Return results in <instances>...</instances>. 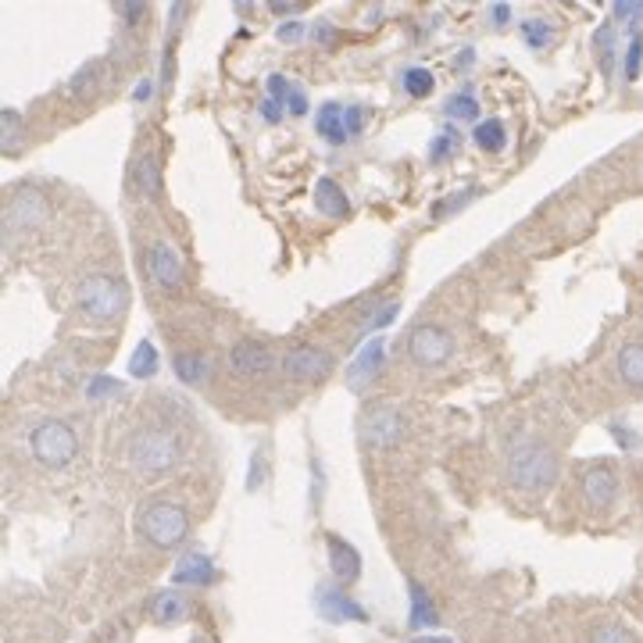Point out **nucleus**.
<instances>
[{
  "label": "nucleus",
  "mask_w": 643,
  "mask_h": 643,
  "mask_svg": "<svg viewBox=\"0 0 643 643\" xmlns=\"http://www.w3.org/2000/svg\"><path fill=\"white\" fill-rule=\"evenodd\" d=\"M315 204H318V211L329 215V218H343L347 211H351V201H347V193L336 186V179H318Z\"/></svg>",
  "instance_id": "obj_16"
},
{
  "label": "nucleus",
  "mask_w": 643,
  "mask_h": 643,
  "mask_svg": "<svg viewBox=\"0 0 643 643\" xmlns=\"http://www.w3.org/2000/svg\"><path fill=\"white\" fill-rule=\"evenodd\" d=\"M76 304L90 326H115L129 308V286L108 272H93L79 283Z\"/></svg>",
  "instance_id": "obj_3"
},
{
  "label": "nucleus",
  "mask_w": 643,
  "mask_h": 643,
  "mask_svg": "<svg viewBox=\"0 0 643 643\" xmlns=\"http://www.w3.org/2000/svg\"><path fill=\"white\" fill-rule=\"evenodd\" d=\"M286 108H290V115H304L308 111V97L301 93V86H293L290 97H286Z\"/></svg>",
  "instance_id": "obj_33"
},
{
  "label": "nucleus",
  "mask_w": 643,
  "mask_h": 643,
  "mask_svg": "<svg viewBox=\"0 0 643 643\" xmlns=\"http://www.w3.org/2000/svg\"><path fill=\"white\" fill-rule=\"evenodd\" d=\"M615 372L629 390H643V343H626V347L618 351Z\"/></svg>",
  "instance_id": "obj_15"
},
{
  "label": "nucleus",
  "mask_w": 643,
  "mask_h": 643,
  "mask_svg": "<svg viewBox=\"0 0 643 643\" xmlns=\"http://www.w3.org/2000/svg\"><path fill=\"white\" fill-rule=\"evenodd\" d=\"M172 368H176V376L190 386L204 383V379L211 376V361L204 358V354H176V358H172Z\"/></svg>",
  "instance_id": "obj_20"
},
{
  "label": "nucleus",
  "mask_w": 643,
  "mask_h": 643,
  "mask_svg": "<svg viewBox=\"0 0 643 643\" xmlns=\"http://www.w3.org/2000/svg\"><path fill=\"white\" fill-rule=\"evenodd\" d=\"M526 40L533 43V47H543V43L551 40V29H547V22H526Z\"/></svg>",
  "instance_id": "obj_31"
},
{
  "label": "nucleus",
  "mask_w": 643,
  "mask_h": 643,
  "mask_svg": "<svg viewBox=\"0 0 643 643\" xmlns=\"http://www.w3.org/2000/svg\"><path fill=\"white\" fill-rule=\"evenodd\" d=\"M211 579V561L204 554H186L176 568V583H208Z\"/></svg>",
  "instance_id": "obj_21"
},
{
  "label": "nucleus",
  "mask_w": 643,
  "mask_h": 643,
  "mask_svg": "<svg viewBox=\"0 0 643 643\" xmlns=\"http://www.w3.org/2000/svg\"><path fill=\"white\" fill-rule=\"evenodd\" d=\"M454 143H458V136H454V133H443L440 140L433 143V151H429V158H433V161H447V158L454 154Z\"/></svg>",
  "instance_id": "obj_30"
},
{
  "label": "nucleus",
  "mask_w": 643,
  "mask_h": 643,
  "mask_svg": "<svg viewBox=\"0 0 643 643\" xmlns=\"http://www.w3.org/2000/svg\"><path fill=\"white\" fill-rule=\"evenodd\" d=\"M147 268H151V279L161 286V290H168V293L183 290V283H186V261H183V254H179L168 240H154L151 243V251H147Z\"/></svg>",
  "instance_id": "obj_10"
},
{
  "label": "nucleus",
  "mask_w": 643,
  "mask_h": 643,
  "mask_svg": "<svg viewBox=\"0 0 643 643\" xmlns=\"http://www.w3.org/2000/svg\"><path fill=\"white\" fill-rule=\"evenodd\" d=\"M433 622H436L433 601L426 597L422 586L411 583V626H433Z\"/></svg>",
  "instance_id": "obj_24"
},
{
  "label": "nucleus",
  "mask_w": 643,
  "mask_h": 643,
  "mask_svg": "<svg viewBox=\"0 0 643 643\" xmlns=\"http://www.w3.org/2000/svg\"><path fill=\"white\" fill-rule=\"evenodd\" d=\"M143 368H147V372H154V368H158V351H154L151 343H140V351L133 354V365H129V372H133V376H143Z\"/></svg>",
  "instance_id": "obj_28"
},
{
  "label": "nucleus",
  "mask_w": 643,
  "mask_h": 643,
  "mask_svg": "<svg viewBox=\"0 0 643 643\" xmlns=\"http://www.w3.org/2000/svg\"><path fill=\"white\" fill-rule=\"evenodd\" d=\"M318 136H326L333 143H347V136H354L361 129V108H340V104H326L318 111L315 122Z\"/></svg>",
  "instance_id": "obj_12"
},
{
  "label": "nucleus",
  "mask_w": 643,
  "mask_h": 643,
  "mask_svg": "<svg viewBox=\"0 0 643 643\" xmlns=\"http://www.w3.org/2000/svg\"><path fill=\"white\" fill-rule=\"evenodd\" d=\"M379 361H383V347H379V343H372V347L361 354L358 365H354V386H358L361 379H368L365 372H368V368H379Z\"/></svg>",
  "instance_id": "obj_29"
},
{
  "label": "nucleus",
  "mask_w": 643,
  "mask_h": 643,
  "mask_svg": "<svg viewBox=\"0 0 643 643\" xmlns=\"http://www.w3.org/2000/svg\"><path fill=\"white\" fill-rule=\"evenodd\" d=\"M190 643H208V640H204V636H197V640H190Z\"/></svg>",
  "instance_id": "obj_36"
},
{
  "label": "nucleus",
  "mask_w": 643,
  "mask_h": 643,
  "mask_svg": "<svg viewBox=\"0 0 643 643\" xmlns=\"http://www.w3.org/2000/svg\"><path fill=\"white\" fill-rule=\"evenodd\" d=\"M433 86H436V79L429 68H408V72H404V90H408L411 97H426Z\"/></svg>",
  "instance_id": "obj_25"
},
{
  "label": "nucleus",
  "mask_w": 643,
  "mask_h": 643,
  "mask_svg": "<svg viewBox=\"0 0 643 643\" xmlns=\"http://www.w3.org/2000/svg\"><path fill=\"white\" fill-rule=\"evenodd\" d=\"M47 215H51L47 197H43L40 190H33V186H22V190L8 201V211H4V229H8V236L33 233V229H40L43 222H47Z\"/></svg>",
  "instance_id": "obj_6"
},
{
  "label": "nucleus",
  "mask_w": 643,
  "mask_h": 643,
  "mask_svg": "<svg viewBox=\"0 0 643 643\" xmlns=\"http://www.w3.org/2000/svg\"><path fill=\"white\" fill-rule=\"evenodd\" d=\"M329 568L340 583H354L361 576V554L340 536H329Z\"/></svg>",
  "instance_id": "obj_14"
},
{
  "label": "nucleus",
  "mask_w": 643,
  "mask_h": 643,
  "mask_svg": "<svg viewBox=\"0 0 643 643\" xmlns=\"http://www.w3.org/2000/svg\"><path fill=\"white\" fill-rule=\"evenodd\" d=\"M18 129H22V118H18V111H4V147H15Z\"/></svg>",
  "instance_id": "obj_32"
},
{
  "label": "nucleus",
  "mask_w": 643,
  "mask_h": 643,
  "mask_svg": "<svg viewBox=\"0 0 643 643\" xmlns=\"http://www.w3.org/2000/svg\"><path fill=\"white\" fill-rule=\"evenodd\" d=\"M318 611L326 618H333V622H343V618H365V611L358 608L354 601H347L340 590H318Z\"/></svg>",
  "instance_id": "obj_17"
},
{
  "label": "nucleus",
  "mask_w": 643,
  "mask_h": 643,
  "mask_svg": "<svg viewBox=\"0 0 643 643\" xmlns=\"http://www.w3.org/2000/svg\"><path fill=\"white\" fill-rule=\"evenodd\" d=\"M590 643H636V640H633V633H629L626 626H615V622H608V626L593 629Z\"/></svg>",
  "instance_id": "obj_27"
},
{
  "label": "nucleus",
  "mask_w": 643,
  "mask_h": 643,
  "mask_svg": "<svg viewBox=\"0 0 643 643\" xmlns=\"http://www.w3.org/2000/svg\"><path fill=\"white\" fill-rule=\"evenodd\" d=\"M415 643H451V640H440V636H426V640H415Z\"/></svg>",
  "instance_id": "obj_35"
},
{
  "label": "nucleus",
  "mask_w": 643,
  "mask_h": 643,
  "mask_svg": "<svg viewBox=\"0 0 643 643\" xmlns=\"http://www.w3.org/2000/svg\"><path fill=\"white\" fill-rule=\"evenodd\" d=\"M561 476V458L551 443L543 440H518L504 458V479L522 497H540Z\"/></svg>",
  "instance_id": "obj_1"
},
{
  "label": "nucleus",
  "mask_w": 643,
  "mask_h": 643,
  "mask_svg": "<svg viewBox=\"0 0 643 643\" xmlns=\"http://www.w3.org/2000/svg\"><path fill=\"white\" fill-rule=\"evenodd\" d=\"M283 372L290 379H301V383H318V379L333 376L336 358L326 351V347H315V343H304V347H293L283 361Z\"/></svg>",
  "instance_id": "obj_9"
},
{
  "label": "nucleus",
  "mask_w": 643,
  "mask_h": 643,
  "mask_svg": "<svg viewBox=\"0 0 643 643\" xmlns=\"http://www.w3.org/2000/svg\"><path fill=\"white\" fill-rule=\"evenodd\" d=\"M29 451L43 468H68L79 454V436L61 418H43L29 433Z\"/></svg>",
  "instance_id": "obj_5"
},
{
  "label": "nucleus",
  "mask_w": 643,
  "mask_h": 643,
  "mask_svg": "<svg viewBox=\"0 0 643 643\" xmlns=\"http://www.w3.org/2000/svg\"><path fill=\"white\" fill-rule=\"evenodd\" d=\"M447 115L461 118V122H468V118H479L476 97H472V93H458V97H451V104H447Z\"/></svg>",
  "instance_id": "obj_26"
},
{
  "label": "nucleus",
  "mask_w": 643,
  "mask_h": 643,
  "mask_svg": "<svg viewBox=\"0 0 643 643\" xmlns=\"http://www.w3.org/2000/svg\"><path fill=\"white\" fill-rule=\"evenodd\" d=\"M136 186H140L143 197H161V165H158V154L147 151L140 161H136Z\"/></svg>",
  "instance_id": "obj_19"
},
{
  "label": "nucleus",
  "mask_w": 643,
  "mask_h": 643,
  "mask_svg": "<svg viewBox=\"0 0 643 643\" xmlns=\"http://www.w3.org/2000/svg\"><path fill=\"white\" fill-rule=\"evenodd\" d=\"M476 143L483 147V151H504V147H508V129H504V122H497V118H490V122H479V126H476Z\"/></svg>",
  "instance_id": "obj_22"
},
{
  "label": "nucleus",
  "mask_w": 643,
  "mask_h": 643,
  "mask_svg": "<svg viewBox=\"0 0 643 643\" xmlns=\"http://www.w3.org/2000/svg\"><path fill=\"white\" fill-rule=\"evenodd\" d=\"M136 529L158 551H176L190 536V515L172 501H147L136 511Z\"/></svg>",
  "instance_id": "obj_4"
},
{
  "label": "nucleus",
  "mask_w": 643,
  "mask_h": 643,
  "mask_svg": "<svg viewBox=\"0 0 643 643\" xmlns=\"http://www.w3.org/2000/svg\"><path fill=\"white\" fill-rule=\"evenodd\" d=\"M229 365H233L236 376H265L276 368V354L268 351L265 343L243 340L229 351Z\"/></svg>",
  "instance_id": "obj_13"
},
{
  "label": "nucleus",
  "mask_w": 643,
  "mask_h": 643,
  "mask_svg": "<svg viewBox=\"0 0 643 643\" xmlns=\"http://www.w3.org/2000/svg\"><path fill=\"white\" fill-rule=\"evenodd\" d=\"M408 358L422 368H440L454 358V336L443 326H415L408 336Z\"/></svg>",
  "instance_id": "obj_8"
},
{
  "label": "nucleus",
  "mask_w": 643,
  "mask_h": 643,
  "mask_svg": "<svg viewBox=\"0 0 643 643\" xmlns=\"http://www.w3.org/2000/svg\"><path fill=\"white\" fill-rule=\"evenodd\" d=\"M97 86H101V65L97 61H90V65H83L72 76V93H76L79 101H86V97H93L97 93Z\"/></svg>",
  "instance_id": "obj_23"
},
{
  "label": "nucleus",
  "mask_w": 643,
  "mask_h": 643,
  "mask_svg": "<svg viewBox=\"0 0 643 643\" xmlns=\"http://www.w3.org/2000/svg\"><path fill=\"white\" fill-rule=\"evenodd\" d=\"M301 33H304V26H297V22H290V26H283V29H279V40H286V43H297V40H301Z\"/></svg>",
  "instance_id": "obj_34"
},
{
  "label": "nucleus",
  "mask_w": 643,
  "mask_h": 643,
  "mask_svg": "<svg viewBox=\"0 0 643 643\" xmlns=\"http://www.w3.org/2000/svg\"><path fill=\"white\" fill-rule=\"evenodd\" d=\"M179 458H183V443L165 426L140 429V433H133L126 443V461L136 476H147V479L165 476V472H172V468L179 465Z\"/></svg>",
  "instance_id": "obj_2"
},
{
  "label": "nucleus",
  "mask_w": 643,
  "mask_h": 643,
  "mask_svg": "<svg viewBox=\"0 0 643 643\" xmlns=\"http://www.w3.org/2000/svg\"><path fill=\"white\" fill-rule=\"evenodd\" d=\"M579 493L590 511H608L618 501V476L611 465H590L579 479Z\"/></svg>",
  "instance_id": "obj_11"
},
{
  "label": "nucleus",
  "mask_w": 643,
  "mask_h": 643,
  "mask_svg": "<svg viewBox=\"0 0 643 643\" xmlns=\"http://www.w3.org/2000/svg\"><path fill=\"white\" fill-rule=\"evenodd\" d=\"M186 597L183 593H176V590H165V593H158L154 597V604H151V615L158 618L161 626H172V622H183L186 618Z\"/></svg>",
  "instance_id": "obj_18"
},
{
  "label": "nucleus",
  "mask_w": 643,
  "mask_h": 643,
  "mask_svg": "<svg viewBox=\"0 0 643 643\" xmlns=\"http://www.w3.org/2000/svg\"><path fill=\"white\" fill-rule=\"evenodd\" d=\"M404 436H408V418H404V411L393 408V404H379V408L365 411V418H361V440H365L368 447H376V451L397 447Z\"/></svg>",
  "instance_id": "obj_7"
}]
</instances>
